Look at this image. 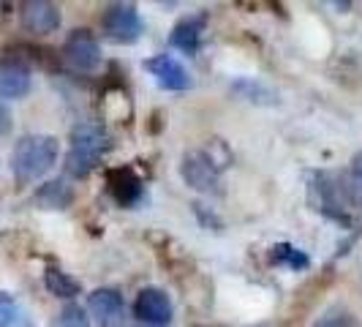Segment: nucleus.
<instances>
[{"instance_id":"obj_1","label":"nucleus","mask_w":362,"mask_h":327,"mask_svg":"<svg viewBox=\"0 0 362 327\" xmlns=\"http://www.w3.org/2000/svg\"><path fill=\"white\" fill-rule=\"evenodd\" d=\"M57 153H60V145L49 134L22 137L11 153V172H14L17 183L28 185V183H36L38 178H44L57 161Z\"/></svg>"},{"instance_id":"obj_2","label":"nucleus","mask_w":362,"mask_h":327,"mask_svg":"<svg viewBox=\"0 0 362 327\" xmlns=\"http://www.w3.org/2000/svg\"><path fill=\"white\" fill-rule=\"evenodd\" d=\"M112 150V137L101 123H79L71 131V150L66 156V172L71 178H88Z\"/></svg>"},{"instance_id":"obj_3","label":"nucleus","mask_w":362,"mask_h":327,"mask_svg":"<svg viewBox=\"0 0 362 327\" xmlns=\"http://www.w3.org/2000/svg\"><path fill=\"white\" fill-rule=\"evenodd\" d=\"M101 28L107 33L109 41L115 44H134L136 38L142 36L145 25H142V17L136 11L134 3H115L109 6L101 17Z\"/></svg>"},{"instance_id":"obj_4","label":"nucleus","mask_w":362,"mask_h":327,"mask_svg":"<svg viewBox=\"0 0 362 327\" xmlns=\"http://www.w3.org/2000/svg\"><path fill=\"white\" fill-rule=\"evenodd\" d=\"M218 166L216 159L210 156V153H202V150H194V153H188L180 164V172H182V180L188 183L191 188H197V191H221L218 185H221V178H218Z\"/></svg>"},{"instance_id":"obj_5","label":"nucleus","mask_w":362,"mask_h":327,"mask_svg":"<svg viewBox=\"0 0 362 327\" xmlns=\"http://www.w3.org/2000/svg\"><path fill=\"white\" fill-rule=\"evenodd\" d=\"M63 54L76 71H95L101 66V47L88 28L71 30V36L63 44Z\"/></svg>"},{"instance_id":"obj_6","label":"nucleus","mask_w":362,"mask_h":327,"mask_svg":"<svg viewBox=\"0 0 362 327\" xmlns=\"http://www.w3.org/2000/svg\"><path fill=\"white\" fill-rule=\"evenodd\" d=\"M19 19H22V28L28 33L47 36V33H54L60 28V8L54 3H47V0H28V3H22Z\"/></svg>"},{"instance_id":"obj_7","label":"nucleus","mask_w":362,"mask_h":327,"mask_svg":"<svg viewBox=\"0 0 362 327\" xmlns=\"http://www.w3.org/2000/svg\"><path fill=\"white\" fill-rule=\"evenodd\" d=\"M134 314L153 327H166L172 322V300L166 297V292L156 289V287H147L136 294V303H134Z\"/></svg>"},{"instance_id":"obj_8","label":"nucleus","mask_w":362,"mask_h":327,"mask_svg":"<svg viewBox=\"0 0 362 327\" xmlns=\"http://www.w3.org/2000/svg\"><path fill=\"white\" fill-rule=\"evenodd\" d=\"M145 69L158 82V88L163 91H188L191 88V76L182 69V63L172 54H156L145 60Z\"/></svg>"},{"instance_id":"obj_9","label":"nucleus","mask_w":362,"mask_h":327,"mask_svg":"<svg viewBox=\"0 0 362 327\" xmlns=\"http://www.w3.org/2000/svg\"><path fill=\"white\" fill-rule=\"evenodd\" d=\"M30 66L17 57V54H6L0 57V96L6 98H22L30 91Z\"/></svg>"},{"instance_id":"obj_10","label":"nucleus","mask_w":362,"mask_h":327,"mask_svg":"<svg viewBox=\"0 0 362 327\" xmlns=\"http://www.w3.org/2000/svg\"><path fill=\"white\" fill-rule=\"evenodd\" d=\"M107 188L117 205L131 207L142 200V180L131 166H115L107 172Z\"/></svg>"},{"instance_id":"obj_11","label":"nucleus","mask_w":362,"mask_h":327,"mask_svg":"<svg viewBox=\"0 0 362 327\" xmlns=\"http://www.w3.org/2000/svg\"><path fill=\"white\" fill-rule=\"evenodd\" d=\"M90 311L93 316L98 319L101 327H115L123 314H126V303H123V294L117 289H95L90 294Z\"/></svg>"},{"instance_id":"obj_12","label":"nucleus","mask_w":362,"mask_h":327,"mask_svg":"<svg viewBox=\"0 0 362 327\" xmlns=\"http://www.w3.org/2000/svg\"><path fill=\"white\" fill-rule=\"evenodd\" d=\"M204 25H207V17H204V14L180 19V22L172 28V36H169L172 47H177V50H180V52H185V54H194L197 50H199Z\"/></svg>"},{"instance_id":"obj_13","label":"nucleus","mask_w":362,"mask_h":327,"mask_svg":"<svg viewBox=\"0 0 362 327\" xmlns=\"http://www.w3.org/2000/svg\"><path fill=\"white\" fill-rule=\"evenodd\" d=\"M74 202V188L66 180H52L44 183L36 191V205L44 210H66Z\"/></svg>"},{"instance_id":"obj_14","label":"nucleus","mask_w":362,"mask_h":327,"mask_svg":"<svg viewBox=\"0 0 362 327\" xmlns=\"http://www.w3.org/2000/svg\"><path fill=\"white\" fill-rule=\"evenodd\" d=\"M44 284H47V289L52 292L54 297H63V300H69V297H76L79 294V281H74L69 272H63L60 268H47L44 272Z\"/></svg>"},{"instance_id":"obj_15","label":"nucleus","mask_w":362,"mask_h":327,"mask_svg":"<svg viewBox=\"0 0 362 327\" xmlns=\"http://www.w3.org/2000/svg\"><path fill=\"white\" fill-rule=\"evenodd\" d=\"M270 262L272 265H286L291 270H305L310 262L308 256L303 254L300 248H294L289 243H281V246H272L270 248Z\"/></svg>"},{"instance_id":"obj_16","label":"nucleus","mask_w":362,"mask_h":327,"mask_svg":"<svg viewBox=\"0 0 362 327\" xmlns=\"http://www.w3.org/2000/svg\"><path fill=\"white\" fill-rule=\"evenodd\" d=\"M0 327H30L28 314L11 294H0Z\"/></svg>"},{"instance_id":"obj_17","label":"nucleus","mask_w":362,"mask_h":327,"mask_svg":"<svg viewBox=\"0 0 362 327\" xmlns=\"http://www.w3.org/2000/svg\"><path fill=\"white\" fill-rule=\"evenodd\" d=\"M338 185H341V197H344L346 207L349 210H362V178L349 172L344 178H338Z\"/></svg>"},{"instance_id":"obj_18","label":"nucleus","mask_w":362,"mask_h":327,"mask_svg":"<svg viewBox=\"0 0 362 327\" xmlns=\"http://www.w3.org/2000/svg\"><path fill=\"white\" fill-rule=\"evenodd\" d=\"M52 327H90V316L85 314L82 306L69 303V306L60 309V314H57V319H54Z\"/></svg>"},{"instance_id":"obj_19","label":"nucleus","mask_w":362,"mask_h":327,"mask_svg":"<svg viewBox=\"0 0 362 327\" xmlns=\"http://www.w3.org/2000/svg\"><path fill=\"white\" fill-rule=\"evenodd\" d=\"M313 327H354V319L344 311H332V314L322 316Z\"/></svg>"},{"instance_id":"obj_20","label":"nucleus","mask_w":362,"mask_h":327,"mask_svg":"<svg viewBox=\"0 0 362 327\" xmlns=\"http://www.w3.org/2000/svg\"><path fill=\"white\" fill-rule=\"evenodd\" d=\"M8 131H11V112H8V107H6L3 98H0V137L8 134Z\"/></svg>"},{"instance_id":"obj_21","label":"nucleus","mask_w":362,"mask_h":327,"mask_svg":"<svg viewBox=\"0 0 362 327\" xmlns=\"http://www.w3.org/2000/svg\"><path fill=\"white\" fill-rule=\"evenodd\" d=\"M351 175L362 178V153H357V156L351 159Z\"/></svg>"}]
</instances>
